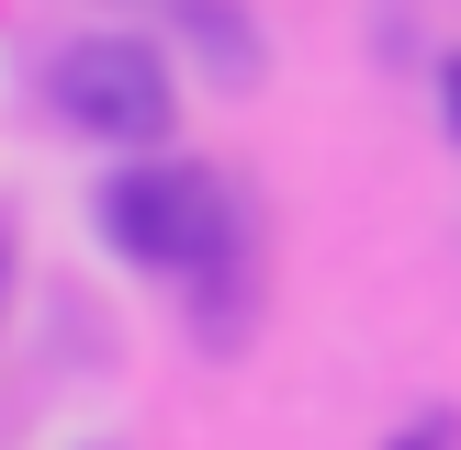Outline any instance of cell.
I'll return each mask as SVG.
<instances>
[{
	"label": "cell",
	"mask_w": 461,
	"mask_h": 450,
	"mask_svg": "<svg viewBox=\"0 0 461 450\" xmlns=\"http://www.w3.org/2000/svg\"><path fill=\"white\" fill-rule=\"evenodd\" d=\"M102 237H113V259H135V270H203L225 248V192H214V169L147 158V169L102 180Z\"/></svg>",
	"instance_id": "1"
},
{
	"label": "cell",
	"mask_w": 461,
	"mask_h": 450,
	"mask_svg": "<svg viewBox=\"0 0 461 450\" xmlns=\"http://www.w3.org/2000/svg\"><path fill=\"white\" fill-rule=\"evenodd\" d=\"M57 112H68L79 135H102V147H158L169 112H180L169 57H158L147 34H79V45L57 57Z\"/></svg>",
	"instance_id": "2"
},
{
	"label": "cell",
	"mask_w": 461,
	"mask_h": 450,
	"mask_svg": "<svg viewBox=\"0 0 461 450\" xmlns=\"http://www.w3.org/2000/svg\"><path fill=\"white\" fill-rule=\"evenodd\" d=\"M439 102H450V135H461V57L439 68Z\"/></svg>",
	"instance_id": "3"
},
{
	"label": "cell",
	"mask_w": 461,
	"mask_h": 450,
	"mask_svg": "<svg viewBox=\"0 0 461 450\" xmlns=\"http://www.w3.org/2000/svg\"><path fill=\"white\" fill-rule=\"evenodd\" d=\"M394 450H450V428H405V439Z\"/></svg>",
	"instance_id": "4"
},
{
	"label": "cell",
	"mask_w": 461,
	"mask_h": 450,
	"mask_svg": "<svg viewBox=\"0 0 461 450\" xmlns=\"http://www.w3.org/2000/svg\"><path fill=\"white\" fill-rule=\"evenodd\" d=\"M0 292H12V237H0Z\"/></svg>",
	"instance_id": "5"
}]
</instances>
